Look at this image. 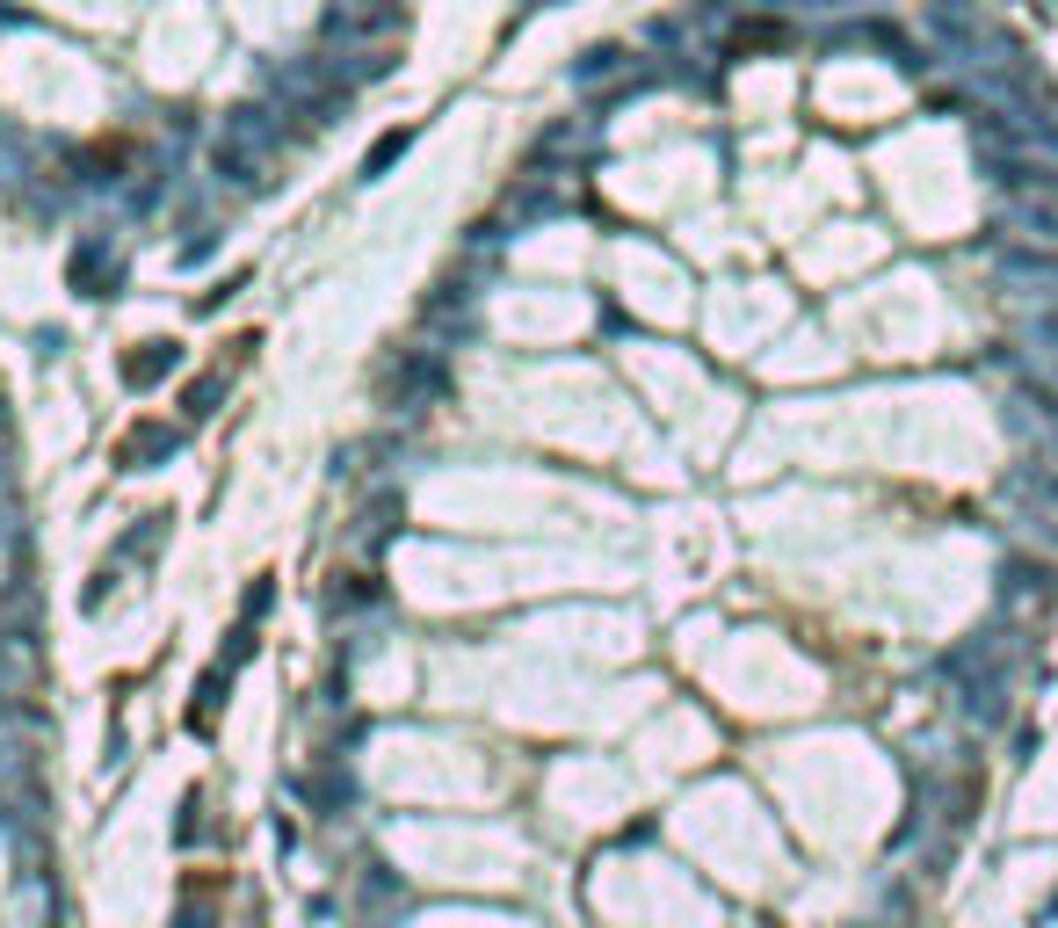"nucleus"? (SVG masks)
I'll return each instance as SVG.
<instances>
[{
  "label": "nucleus",
  "instance_id": "f257e3e1",
  "mask_svg": "<svg viewBox=\"0 0 1058 928\" xmlns=\"http://www.w3.org/2000/svg\"><path fill=\"white\" fill-rule=\"evenodd\" d=\"M283 145H291V139H283V123L269 117L261 102H247V109H232V117H226V131H218V145H210V167H218V182L261 196L269 182H276Z\"/></svg>",
  "mask_w": 1058,
  "mask_h": 928
},
{
  "label": "nucleus",
  "instance_id": "f03ea898",
  "mask_svg": "<svg viewBox=\"0 0 1058 928\" xmlns=\"http://www.w3.org/2000/svg\"><path fill=\"white\" fill-rule=\"evenodd\" d=\"M66 283L80 291V298H117L123 262L109 254V240H80V247H73V269H66Z\"/></svg>",
  "mask_w": 1058,
  "mask_h": 928
},
{
  "label": "nucleus",
  "instance_id": "7ed1b4c3",
  "mask_svg": "<svg viewBox=\"0 0 1058 928\" xmlns=\"http://www.w3.org/2000/svg\"><path fill=\"white\" fill-rule=\"evenodd\" d=\"M406 0H341L327 15V36H378V30H400Z\"/></svg>",
  "mask_w": 1058,
  "mask_h": 928
},
{
  "label": "nucleus",
  "instance_id": "20e7f679",
  "mask_svg": "<svg viewBox=\"0 0 1058 928\" xmlns=\"http://www.w3.org/2000/svg\"><path fill=\"white\" fill-rule=\"evenodd\" d=\"M450 385V370H443V356L435 349H414V356H400V370H392V392H400V406H421V400H435V392Z\"/></svg>",
  "mask_w": 1058,
  "mask_h": 928
},
{
  "label": "nucleus",
  "instance_id": "39448f33",
  "mask_svg": "<svg viewBox=\"0 0 1058 928\" xmlns=\"http://www.w3.org/2000/svg\"><path fill=\"white\" fill-rule=\"evenodd\" d=\"M174 443H182V436H174L167 421H139V428L117 443V465H123V472H153V465H167V457H174Z\"/></svg>",
  "mask_w": 1058,
  "mask_h": 928
},
{
  "label": "nucleus",
  "instance_id": "423d86ee",
  "mask_svg": "<svg viewBox=\"0 0 1058 928\" xmlns=\"http://www.w3.org/2000/svg\"><path fill=\"white\" fill-rule=\"evenodd\" d=\"M174 370H182V349H174V341H139V349L123 356V385L153 392L160 378H174Z\"/></svg>",
  "mask_w": 1058,
  "mask_h": 928
},
{
  "label": "nucleus",
  "instance_id": "0eeeda50",
  "mask_svg": "<svg viewBox=\"0 0 1058 928\" xmlns=\"http://www.w3.org/2000/svg\"><path fill=\"white\" fill-rule=\"evenodd\" d=\"M406 145H414V131H384V139H378V145H370V160H363V182H378V175H384V167H392V160H400V153H406Z\"/></svg>",
  "mask_w": 1058,
  "mask_h": 928
},
{
  "label": "nucleus",
  "instance_id": "6e6552de",
  "mask_svg": "<svg viewBox=\"0 0 1058 928\" xmlns=\"http://www.w3.org/2000/svg\"><path fill=\"white\" fill-rule=\"evenodd\" d=\"M218 392H226V378H196V385L182 392V414H189V421H204L210 406H218Z\"/></svg>",
  "mask_w": 1058,
  "mask_h": 928
},
{
  "label": "nucleus",
  "instance_id": "1a4fd4ad",
  "mask_svg": "<svg viewBox=\"0 0 1058 928\" xmlns=\"http://www.w3.org/2000/svg\"><path fill=\"white\" fill-rule=\"evenodd\" d=\"M617 58H624V52H617V44H602V52H588V58H580V73H572V80H602V73L617 66Z\"/></svg>",
  "mask_w": 1058,
  "mask_h": 928
},
{
  "label": "nucleus",
  "instance_id": "9d476101",
  "mask_svg": "<svg viewBox=\"0 0 1058 928\" xmlns=\"http://www.w3.org/2000/svg\"><path fill=\"white\" fill-rule=\"evenodd\" d=\"M1001 580H1015V588H1023V596H1044V566H1007Z\"/></svg>",
  "mask_w": 1058,
  "mask_h": 928
},
{
  "label": "nucleus",
  "instance_id": "9b49d317",
  "mask_svg": "<svg viewBox=\"0 0 1058 928\" xmlns=\"http://www.w3.org/2000/svg\"><path fill=\"white\" fill-rule=\"evenodd\" d=\"M174 928H210V914L204 907H182V921H174Z\"/></svg>",
  "mask_w": 1058,
  "mask_h": 928
}]
</instances>
